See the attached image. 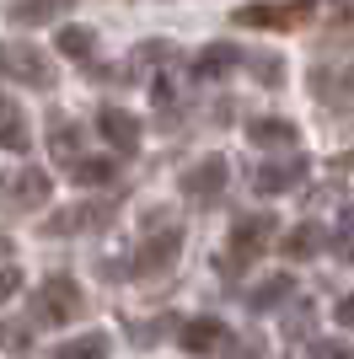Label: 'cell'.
Wrapping results in <instances>:
<instances>
[{
  "instance_id": "83f0119b",
  "label": "cell",
  "mask_w": 354,
  "mask_h": 359,
  "mask_svg": "<svg viewBox=\"0 0 354 359\" xmlns=\"http://www.w3.org/2000/svg\"><path fill=\"white\" fill-rule=\"evenodd\" d=\"M339 322H343V327H354V300H339Z\"/></svg>"
},
{
  "instance_id": "d6986e66",
  "label": "cell",
  "mask_w": 354,
  "mask_h": 359,
  "mask_svg": "<svg viewBox=\"0 0 354 359\" xmlns=\"http://www.w3.org/2000/svg\"><path fill=\"white\" fill-rule=\"evenodd\" d=\"M54 43H59V54H70V60L86 65L91 54H97V32H91V27H75V22H70V27H59Z\"/></svg>"
},
{
  "instance_id": "5bb4252c",
  "label": "cell",
  "mask_w": 354,
  "mask_h": 359,
  "mask_svg": "<svg viewBox=\"0 0 354 359\" xmlns=\"http://www.w3.org/2000/svg\"><path fill=\"white\" fill-rule=\"evenodd\" d=\"M247 140H252V145H263V150H295L301 129L284 123V118H252L247 123Z\"/></svg>"
},
{
  "instance_id": "8fae6325",
  "label": "cell",
  "mask_w": 354,
  "mask_h": 359,
  "mask_svg": "<svg viewBox=\"0 0 354 359\" xmlns=\"http://www.w3.org/2000/svg\"><path fill=\"white\" fill-rule=\"evenodd\" d=\"M311 166H306V156H284V161H268V166H258V177H252V188H263V194H284V188H295V182L306 177Z\"/></svg>"
},
{
  "instance_id": "52a82bcc",
  "label": "cell",
  "mask_w": 354,
  "mask_h": 359,
  "mask_svg": "<svg viewBox=\"0 0 354 359\" xmlns=\"http://www.w3.org/2000/svg\"><path fill=\"white\" fill-rule=\"evenodd\" d=\"M118 204L113 198H86V204H70V210H54L48 215V236H81V231H103V225H113Z\"/></svg>"
},
{
  "instance_id": "d4e9b609",
  "label": "cell",
  "mask_w": 354,
  "mask_h": 359,
  "mask_svg": "<svg viewBox=\"0 0 354 359\" xmlns=\"http://www.w3.org/2000/svg\"><path fill=\"white\" fill-rule=\"evenodd\" d=\"M0 344L11 348L16 359H32V338H27V327H16V322H0Z\"/></svg>"
},
{
  "instance_id": "30bf717a",
  "label": "cell",
  "mask_w": 354,
  "mask_h": 359,
  "mask_svg": "<svg viewBox=\"0 0 354 359\" xmlns=\"http://www.w3.org/2000/svg\"><path fill=\"white\" fill-rule=\"evenodd\" d=\"M97 129H103V140L113 150H124V156H134V150H140V135H145V123L134 118L129 107H118V102H107L103 113H97Z\"/></svg>"
},
{
  "instance_id": "484cf974",
  "label": "cell",
  "mask_w": 354,
  "mask_h": 359,
  "mask_svg": "<svg viewBox=\"0 0 354 359\" xmlns=\"http://www.w3.org/2000/svg\"><path fill=\"white\" fill-rule=\"evenodd\" d=\"M252 75H258L263 86H280V81H284V65L280 60H252Z\"/></svg>"
},
{
  "instance_id": "7c38bea8",
  "label": "cell",
  "mask_w": 354,
  "mask_h": 359,
  "mask_svg": "<svg viewBox=\"0 0 354 359\" xmlns=\"http://www.w3.org/2000/svg\"><path fill=\"white\" fill-rule=\"evenodd\" d=\"M48 156H54L59 166H81L86 156H81V123H70V118H54L48 123Z\"/></svg>"
},
{
  "instance_id": "4fadbf2b",
  "label": "cell",
  "mask_w": 354,
  "mask_h": 359,
  "mask_svg": "<svg viewBox=\"0 0 354 359\" xmlns=\"http://www.w3.org/2000/svg\"><path fill=\"white\" fill-rule=\"evenodd\" d=\"M177 344L188 348V354H209V348H221V344H225V327L215 322V316H193V322H183Z\"/></svg>"
},
{
  "instance_id": "7a4b0ae2",
  "label": "cell",
  "mask_w": 354,
  "mask_h": 359,
  "mask_svg": "<svg viewBox=\"0 0 354 359\" xmlns=\"http://www.w3.org/2000/svg\"><path fill=\"white\" fill-rule=\"evenodd\" d=\"M311 11H317V0H252V6L231 11V22L252 32H295L311 22Z\"/></svg>"
},
{
  "instance_id": "9c48e42d",
  "label": "cell",
  "mask_w": 354,
  "mask_h": 359,
  "mask_svg": "<svg viewBox=\"0 0 354 359\" xmlns=\"http://www.w3.org/2000/svg\"><path fill=\"white\" fill-rule=\"evenodd\" d=\"M225 177H231V161H225V156H204V161H193L188 172H183V194H188L193 204H215V198L225 194Z\"/></svg>"
},
{
  "instance_id": "ac0fdd59",
  "label": "cell",
  "mask_w": 354,
  "mask_h": 359,
  "mask_svg": "<svg viewBox=\"0 0 354 359\" xmlns=\"http://www.w3.org/2000/svg\"><path fill=\"white\" fill-rule=\"evenodd\" d=\"M236 65H242V54H236L231 43H209L204 54H199V60H193V75H225V70H236Z\"/></svg>"
},
{
  "instance_id": "2e32d148",
  "label": "cell",
  "mask_w": 354,
  "mask_h": 359,
  "mask_svg": "<svg viewBox=\"0 0 354 359\" xmlns=\"http://www.w3.org/2000/svg\"><path fill=\"white\" fill-rule=\"evenodd\" d=\"M0 145L11 150V156H22L32 145V129H27V118H22V107L11 97H0Z\"/></svg>"
},
{
  "instance_id": "e0dca14e",
  "label": "cell",
  "mask_w": 354,
  "mask_h": 359,
  "mask_svg": "<svg viewBox=\"0 0 354 359\" xmlns=\"http://www.w3.org/2000/svg\"><path fill=\"white\" fill-rule=\"evenodd\" d=\"M107 354H113V338H107V332H81L70 344H59L48 359H107Z\"/></svg>"
},
{
  "instance_id": "44dd1931",
  "label": "cell",
  "mask_w": 354,
  "mask_h": 359,
  "mask_svg": "<svg viewBox=\"0 0 354 359\" xmlns=\"http://www.w3.org/2000/svg\"><path fill=\"white\" fill-rule=\"evenodd\" d=\"M290 290H295V279H290V273H280V279L258 285V290H252V311H268V306H280V300L290 295Z\"/></svg>"
},
{
  "instance_id": "277c9868",
  "label": "cell",
  "mask_w": 354,
  "mask_h": 359,
  "mask_svg": "<svg viewBox=\"0 0 354 359\" xmlns=\"http://www.w3.org/2000/svg\"><path fill=\"white\" fill-rule=\"evenodd\" d=\"M268 241H274V215H236L231 247H225V263H231L225 273H236L242 263H258L268 252Z\"/></svg>"
},
{
  "instance_id": "9a60e30c",
  "label": "cell",
  "mask_w": 354,
  "mask_h": 359,
  "mask_svg": "<svg viewBox=\"0 0 354 359\" xmlns=\"http://www.w3.org/2000/svg\"><path fill=\"white\" fill-rule=\"evenodd\" d=\"M75 0H11L6 6V16H11L16 27H44V22H54L59 11H70Z\"/></svg>"
},
{
  "instance_id": "7402d4cb",
  "label": "cell",
  "mask_w": 354,
  "mask_h": 359,
  "mask_svg": "<svg viewBox=\"0 0 354 359\" xmlns=\"http://www.w3.org/2000/svg\"><path fill=\"white\" fill-rule=\"evenodd\" d=\"M327 247H333L339 263H354V215H343V220H339V231L327 236Z\"/></svg>"
},
{
  "instance_id": "cb8c5ba5",
  "label": "cell",
  "mask_w": 354,
  "mask_h": 359,
  "mask_svg": "<svg viewBox=\"0 0 354 359\" xmlns=\"http://www.w3.org/2000/svg\"><path fill=\"white\" fill-rule=\"evenodd\" d=\"M113 177H118V161H81V166H75V182H86V188L113 182Z\"/></svg>"
},
{
  "instance_id": "ba28073f",
  "label": "cell",
  "mask_w": 354,
  "mask_h": 359,
  "mask_svg": "<svg viewBox=\"0 0 354 359\" xmlns=\"http://www.w3.org/2000/svg\"><path fill=\"white\" fill-rule=\"evenodd\" d=\"M48 194H54V182H48V172H38V166H22L11 177H0V210L27 215V210H38V204H48Z\"/></svg>"
},
{
  "instance_id": "5b68a950",
  "label": "cell",
  "mask_w": 354,
  "mask_h": 359,
  "mask_svg": "<svg viewBox=\"0 0 354 359\" xmlns=\"http://www.w3.org/2000/svg\"><path fill=\"white\" fill-rule=\"evenodd\" d=\"M306 86H311V97H317L322 107H339V113H354V65H333V60L311 65Z\"/></svg>"
},
{
  "instance_id": "ffe728a7",
  "label": "cell",
  "mask_w": 354,
  "mask_h": 359,
  "mask_svg": "<svg viewBox=\"0 0 354 359\" xmlns=\"http://www.w3.org/2000/svg\"><path fill=\"white\" fill-rule=\"evenodd\" d=\"M284 257L290 263H301V257H311V252H322V231L317 225H295V231H284Z\"/></svg>"
},
{
  "instance_id": "3957f363",
  "label": "cell",
  "mask_w": 354,
  "mask_h": 359,
  "mask_svg": "<svg viewBox=\"0 0 354 359\" xmlns=\"http://www.w3.org/2000/svg\"><path fill=\"white\" fill-rule=\"evenodd\" d=\"M177 252H183V231H177L172 220H150V236L140 241V252L129 257V273H140V279H156V273H166L177 263Z\"/></svg>"
},
{
  "instance_id": "8992f818",
  "label": "cell",
  "mask_w": 354,
  "mask_h": 359,
  "mask_svg": "<svg viewBox=\"0 0 354 359\" xmlns=\"http://www.w3.org/2000/svg\"><path fill=\"white\" fill-rule=\"evenodd\" d=\"M0 81H16V86H54V65L27 43H0Z\"/></svg>"
},
{
  "instance_id": "4316f807",
  "label": "cell",
  "mask_w": 354,
  "mask_h": 359,
  "mask_svg": "<svg viewBox=\"0 0 354 359\" xmlns=\"http://www.w3.org/2000/svg\"><path fill=\"white\" fill-rule=\"evenodd\" d=\"M16 290H22V269H0V306H6Z\"/></svg>"
},
{
  "instance_id": "6da1fadb",
  "label": "cell",
  "mask_w": 354,
  "mask_h": 359,
  "mask_svg": "<svg viewBox=\"0 0 354 359\" xmlns=\"http://www.w3.org/2000/svg\"><path fill=\"white\" fill-rule=\"evenodd\" d=\"M81 311H86V295H81V285L70 273H48L38 285V295H32V327H65Z\"/></svg>"
},
{
  "instance_id": "603a6c76",
  "label": "cell",
  "mask_w": 354,
  "mask_h": 359,
  "mask_svg": "<svg viewBox=\"0 0 354 359\" xmlns=\"http://www.w3.org/2000/svg\"><path fill=\"white\" fill-rule=\"evenodd\" d=\"M306 359H354V344H343V338H311Z\"/></svg>"
}]
</instances>
